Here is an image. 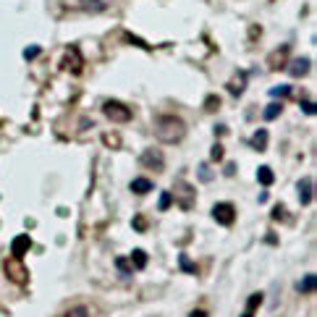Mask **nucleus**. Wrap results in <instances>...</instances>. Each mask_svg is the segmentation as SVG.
Listing matches in <instances>:
<instances>
[{
  "mask_svg": "<svg viewBox=\"0 0 317 317\" xmlns=\"http://www.w3.org/2000/svg\"><path fill=\"white\" fill-rule=\"evenodd\" d=\"M29 246H32V239L21 233V236H16V241H13V246H11V254H13V257H24V252H26Z\"/></svg>",
  "mask_w": 317,
  "mask_h": 317,
  "instance_id": "nucleus-10",
  "label": "nucleus"
},
{
  "mask_svg": "<svg viewBox=\"0 0 317 317\" xmlns=\"http://www.w3.org/2000/svg\"><path fill=\"white\" fill-rule=\"evenodd\" d=\"M205 108H207V110H213V108H218V97H207Z\"/></svg>",
  "mask_w": 317,
  "mask_h": 317,
  "instance_id": "nucleus-31",
  "label": "nucleus"
},
{
  "mask_svg": "<svg viewBox=\"0 0 317 317\" xmlns=\"http://www.w3.org/2000/svg\"><path fill=\"white\" fill-rule=\"evenodd\" d=\"M299 197H301V202L304 205H309L312 202V178H304V181H299Z\"/></svg>",
  "mask_w": 317,
  "mask_h": 317,
  "instance_id": "nucleus-16",
  "label": "nucleus"
},
{
  "mask_svg": "<svg viewBox=\"0 0 317 317\" xmlns=\"http://www.w3.org/2000/svg\"><path fill=\"white\" fill-rule=\"evenodd\" d=\"M105 145H108V147H121V137H118V134H116V137H113V134H105Z\"/></svg>",
  "mask_w": 317,
  "mask_h": 317,
  "instance_id": "nucleus-24",
  "label": "nucleus"
},
{
  "mask_svg": "<svg viewBox=\"0 0 317 317\" xmlns=\"http://www.w3.org/2000/svg\"><path fill=\"white\" fill-rule=\"evenodd\" d=\"M299 291H304V293H312V291H315V275H307L304 281L299 283Z\"/></svg>",
  "mask_w": 317,
  "mask_h": 317,
  "instance_id": "nucleus-20",
  "label": "nucleus"
},
{
  "mask_svg": "<svg viewBox=\"0 0 317 317\" xmlns=\"http://www.w3.org/2000/svg\"><path fill=\"white\" fill-rule=\"evenodd\" d=\"M155 137L163 145H178L186 134V123L178 116H155Z\"/></svg>",
  "mask_w": 317,
  "mask_h": 317,
  "instance_id": "nucleus-1",
  "label": "nucleus"
},
{
  "mask_svg": "<svg viewBox=\"0 0 317 317\" xmlns=\"http://www.w3.org/2000/svg\"><path fill=\"white\" fill-rule=\"evenodd\" d=\"M268 139H270V134H268L265 129H260V131H254V137L249 139V145L257 149V152H262V149L268 147Z\"/></svg>",
  "mask_w": 317,
  "mask_h": 317,
  "instance_id": "nucleus-13",
  "label": "nucleus"
},
{
  "mask_svg": "<svg viewBox=\"0 0 317 317\" xmlns=\"http://www.w3.org/2000/svg\"><path fill=\"white\" fill-rule=\"evenodd\" d=\"M102 113H105V118L113 121V123H129V121L134 118V113L129 110V105H123L118 100H108L102 105Z\"/></svg>",
  "mask_w": 317,
  "mask_h": 317,
  "instance_id": "nucleus-2",
  "label": "nucleus"
},
{
  "mask_svg": "<svg viewBox=\"0 0 317 317\" xmlns=\"http://www.w3.org/2000/svg\"><path fill=\"white\" fill-rule=\"evenodd\" d=\"M309 66H312V63H309V58H296V60H293V63H291V76H304V73L309 71Z\"/></svg>",
  "mask_w": 317,
  "mask_h": 317,
  "instance_id": "nucleus-12",
  "label": "nucleus"
},
{
  "mask_svg": "<svg viewBox=\"0 0 317 317\" xmlns=\"http://www.w3.org/2000/svg\"><path fill=\"white\" fill-rule=\"evenodd\" d=\"M262 299H265V296H262L260 291H257V293H252V296H249V301H246V309L241 312V317H254V315H257V309H260V304H262Z\"/></svg>",
  "mask_w": 317,
  "mask_h": 317,
  "instance_id": "nucleus-11",
  "label": "nucleus"
},
{
  "mask_svg": "<svg viewBox=\"0 0 317 317\" xmlns=\"http://www.w3.org/2000/svg\"><path fill=\"white\" fill-rule=\"evenodd\" d=\"M116 265H118V270H121L123 275H129V273H131V265H129V262H126L123 257H116Z\"/></svg>",
  "mask_w": 317,
  "mask_h": 317,
  "instance_id": "nucleus-23",
  "label": "nucleus"
},
{
  "mask_svg": "<svg viewBox=\"0 0 317 317\" xmlns=\"http://www.w3.org/2000/svg\"><path fill=\"white\" fill-rule=\"evenodd\" d=\"M257 178H260V184H262V186H273V181H275L273 171H270L268 165H265V168H260V171H257Z\"/></svg>",
  "mask_w": 317,
  "mask_h": 317,
  "instance_id": "nucleus-18",
  "label": "nucleus"
},
{
  "mask_svg": "<svg viewBox=\"0 0 317 317\" xmlns=\"http://www.w3.org/2000/svg\"><path fill=\"white\" fill-rule=\"evenodd\" d=\"M301 108H304V113H307V116H315V102H312V100L301 102Z\"/></svg>",
  "mask_w": 317,
  "mask_h": 317,
  "instance_id": "nucleus-30",
  "label": "nucleus"
},
{
  "mask_svg": "<svg viewBox=\"0 0 317 317\" xmlns=\"http://www.w3.org/2000/svg\"><path fill=\"white\" fill-rule=\"evenodd\" d=\"M5 273H8V278L13 283H19V286H26L29 283V270H26V265L21 262V257H11L5 260Z\"/></svg>",
  "mask_w": 317,
  "mask_h": 317,
  "instance_id": "nucleus-3",
  "label": "nucleus"
},
{
  "mask_svg": "<svg viewBox=\"0 0 317 317\" xmlns=\"http://www.w3.org/2000/svg\"><path fill=\"white\" fill-rule=\"evenodd\" d=\"M210 160H213V163L223 160V147H220V145H215V147H213V155H210Z\"/></svg>",
  "mask_w": 317,
  "mask_h": 317,
  "instance_id": "nucleus-26",
  "label": "nucleus"
},
{
  "mask_svg": "<svg viewBox=\"0 0 317 317\" xmlns=\"http://www.w3.org/2000/svg\"><path fill=\"white\" fill-rule=\"evenodd\" d=\"M176 192H178V205H181V210H192V207H194V186L186 184V181H178V184H176Z\"/></svg>",
  "mask_w": 317,
  "mask_h": 317,
  "instance_id": "nucleus-7",
  "label": "nucleus"
},
{
  "mask_svg": "<svg viewBox=\"0 0 317 317\" xmlns=\"http://www.w3.org/2000/svg\"><path fill=\"white\" fill-rule=\"evenodd\" d=\"M131 265L137 270H142L147 265V252H145V249H134V252H131Z\"/></svg>",
  "mask_w": 317,
  "mask_h": 317,
  "instance_id": "nucleus-17",
  "label": "nucleus"
},
{
  "mask_svg": "<svg viewBox=\"0 0 317 317\" xmlns=\"http://www.w3.org/2000/svg\"><path fill=\"white\" fill-rule=\"evenodd\" d=\"M244 87H246V73H236V76L228 81V89H231L233 97H239L241 92H244Z\"/></svg>",
  "mask_w": 317,
  "mask_h": 317,
  "instance_id": "nucleus-14",
  "label": "nucleus"
},
{
  "mask_svg": "<svg viewBox=\"0 0 317 317\" xmlns=\"http://www.w3.org/2000/svg\"><path fill=\"white\" fill-rule=\"evenodd\" d=\"M178 262H181V268H184V270H189V273H194V265H192V262H189V260L184 257V254L178 257Z\"/></svg>",
  "mask_w": 317,
  "mask_h": 317,
  "instance_id": "nucleus-29",
  "label": "nucleus"
},
{
  "mask_svg": "<svg viewBox=\"0 0 317 317\" xmlns=\"http://www.w3.org/2000/svg\"><path fill=\"white\" fill-rule=\"evenodd\" d=\"M131 192H134V194H147V192H152V181H149V178H134V181H131Z\"/></svg>",
  "mask_w": 317,
  "mask_h": 317,
  "instance_id": "nucleus-15",
  "label": "nucleus"
},
{
  "mask_svg": "<svg viewBox=\"0 0 317 317\" xmlns=\"http://www.w3.org/2000/svg\"><path fill=\"white\" fill-rule=\"evenodd\" d=\"M139 163L145 165V168H149V171H160L163 165H165L163 155L157 152V149H145V152H142V157H139Z\"/></svg>",
  "mask_w": 317,
  "mask_h": 317,
  "instance_id": "nucleus-8",
  "label": "nucleus"
},
{
  "mask_svg": "<svg viewBox=\"0 0 317 317\" xmlns=\"http://www.w3.org/2000/svg\"><path fill=\"white\" fill-rule=\"evenodd\" d=\"M286 60H289V48L283 45V48H278V50L273 52V55L268 58V66H270L273 71H281L283 66H286Z\"/></svg>",
  "mask_w": 317,
  "mask_h": 317,
  "instance_id": "nucleus-9",
  "label": "nucleus"
},
{
  "mask_svg": "<svg viewBox=\"0 0 317 317\" xmlns=\"http://www.w3.org/2000/svg\"><path fill=\"white\" fill-rule=\"evenodd\" d=\"M189 317H207V312H202V309H199V312H192Z\"/></svg>",
  "mask_w": 317,
  "mask_h": 317,
  "instance_id": "nucleus-33",
  "label": "nucleus"
},
{
  "mask_svg": "<svg viewBox=\"0 0 317 317\" xmlns=\"http://www.w3.org/2000/svg\"><path fill=\"white\" fill-rule=\"evenodd\" d=\"M270 95L273 97H286V95H291V87H275V89H270Z\"/></svg>",
  "mask_w": 317,
  "mask_h": 317,
  "instance_id": "nucleus-25",
  "label": "nucleus"
},
{
  "mask_svg": "<svg viewBox=\"0 0 317 317\" xmlns=\"http://www.w3.org/2000/svg\"><path fill=\"white\" fill-rule=\"evenodd\" d=\"M213 218L220 225H233L236 223V207H233L231 202H220V205L213 207Z\"/></svg>",
  "mask_w": 317,
  "mask_h": 317,
  "instance_id": "nucleus-6",
  "label": "nucleus"
},
{
  "mask_svg": "<svg viewBox=\"0 0 317 317\" xmlns=\"http://www.w3.org/2000/svg\"><path fill=\"white\" fill-rule=\"evenodd\" d=\"M281 110H283L281 102H270L268 108H265V118H268V121H275L278 116H281Z\"/></svg>",
  "mask_w": 317,
  "mask_h": 317,
  "instance_id": "nucleus-19",
  "label": "nucleus"
},
{
  "mask_svg": "<svg viewBox=\"0 0 317 317\" xmlns=\"http://www.w3.org/2000/svg\"><path fill=\"white\" fill-rule=\"evenodd\" d=\"M134 228L145 231V228H147V220H142V218H137V220H134Z\"/></svg>",
  "mask_w": 317,
  "mask_h": 317,
  "instance_id": "nucleus-32",
  "label": "nucleus"
},
{
  "mask_svg": "<svg viewBox=\"0 0 317 317\" xmlns=\"http://www.w3.org/2000/svg\"><path fill=\"white\" fill-rule=\"evenodd\" d=\"M171 202H173V197H171V192H165L163 197H160V210H168V207H171Z\"/></svg>",
  "mask_w": 317,
  "mask_h": 317,
  "instance_id": "nucleus-28",
  "label": "nucleus"
},
{
  "mask_svg": "<svg viewBox=\"0 0 317 317\" xmlns=\"http://www.w3.org/2000/svg\"><path fill=\"white\" fill-rule=\"evenodd\" d=\"M37 55H40V48H37V45H32V48L24 50V58H26V60H32V58H37Z\"/></svg>",
  "mask_w": 317,
  "mask_h": 317,
  "instance_id": "nucleus-27",
  "label": "nucleus"
},
{
  "mask_svg": "<svg viewBox=\"0 0 317 317\" xmlns=\"http://www.w3.org/2000/svg\"><path fill=\"white\" fill-rule=\"evenodd\" d=\"M60 69L69 71V73H81V69H84V58H81V52L76 48H69L66 50L63 60H60Z\"/></svg>",
  "mask_w": 317,
  "mask_h": 317,
  "instance_id": "nucleus-4",
  "label": "nucleus"
},
{
  "mask_svg": "<svg viewBox=\"0 0 317 317\" xmlns=\"http://www.w3.org/2000/svg\"><path fill=\"white\" fill-rule=\"evenodd\" d=\"M66 8L73 11H89V13H100L108 8V0H63Z\"/></svg>",
  "mask_w": 317,
  "mask_h": 317,
  "instance_id": "nucleus-5",
  "label": "nucleus"
},
{
  "mask_svg": "<svg viewBox=\"0 0 317 317\" xmlns=\"http://www.w3.org/2000/svg\"><path fill=\"white\" fill-rule=\"evenodd\" d=\"M286 215H289V210H286L283 205H275L273 207V220H283Z\"/></svg>",
  "mask_w": 317,
  "mask_h": 317,
  "instance_id": "nucleus-22",
  "label": "nucleus"
},
{
  "mask_svg": "<svg viewBox=\"0 0 317 317\" xmlns=\"http://www.w3.org/2000/svg\"><path fill=\"white\" fill-rule=\"evenodd\" d=\"M63 317H89V312H87V307H73V309H69Z\"/></svg>",
  "mask_w": 317,
  "mask_h": 317,
  "instance_id": "nucleus-21",
  "label": "nucleus"
}]
</instances>
